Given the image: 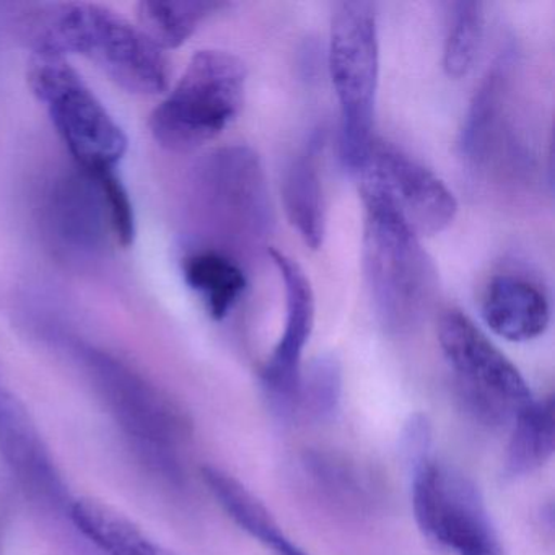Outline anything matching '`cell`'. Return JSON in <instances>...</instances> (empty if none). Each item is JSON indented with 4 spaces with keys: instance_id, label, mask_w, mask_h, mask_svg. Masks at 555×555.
Listing matches in <instances>:
<instances>
[{
    "instance_id": "7402d4cb",
    "label": "cell",
    "mask_w": 555,
    "mask_h": 555,
    "mask_svg": "<svg viewBox=\"0 0 555 555\" xmlns=\"http://www.w3.org/2000/svg\"><path fill=\"white\" fill-rule=\"evenodd\" d=\"M229 8L225 2L154 0L138 8V27L158 50H177L193 37L201 24Z\"/></svg>"
},
{
    "instance_id": "ffe728a7",
    "label": "cell",
    "mask_w": 555,
    "mask_h": 555,
    "mask_svg": "<svg viewBox=\"0 0 555 555\" xmlns=\"http://www.w3.org/2000/svg\"><path fill=\"white\" fill-rule=\"evenodd\" d=\"M183 274L188 287L216 321L225 320L246 291V275L240 261L216 249L204 248L188 256Z\"/></svg>"
},
{
    "instance_id": "7c38bea8",
    "label": "cell",
    "mask_w": 555,
    "mask_h": 555,
    "mask_svg": "<svg viewBox=\"0 0 555 555\" xmlns=\"http://www.w3.org/2000/svg\"><path fill=\"white\" fill-rule=\"evenodd\" d=\"M506 64H496L474 96L461 131V155L476 173L522 177L531 171L529 145L513 121Z\"/></svg>"
},
{
    "instance_id": "ac0fdd59",
    "label": "cell",
    "mask_w": 555,
    "mask_h": 555,
    "mask_svg": "<svg viewBox=\"0 0 555 555\" xmlns=\"http://www.w3.org/2000/svg\"><path fill=\"white\" fill-rule=\"evenodd\" d=\"M70 525L102 555H175L125 513L92 496L74 499Z\"/></svg>"
},
{
    "instance_id": "4fadbf2b",
    "label": "cell",
    "mask_w": 555,
    "mask_h": 555,
    "mask_svg": "<svg viewBox=\"0 0 555 555\" xmlns=\"http://www.w3.org/2000/svg\"><path fill=\"white\" fill-rule=\"evenodd\" d=\"M284 282L285 324L281 339L261 370V388L272 414L295 418L304 353L314 326V294L301 266L278 249H268Z\"/></svg>"
},
{
    "instance_id": "6da1fadb",
    "label": "cell",
    "mask_w": 555,
    "mask_h": 555,
    "mask_svg": "<svg viewBox=\"0 0 555 555\" xmlns=\"http://www.w3.org/2000/svg\"><path fill=\"white\" fill-rule=\"evenodd\" d=\"M24 28L37 56L86 57L134 95L167 90L170 73L164 51L109 8L86 2L35 5Z\"/></svg>"
},
{
    "instance_id": "8fae6325",
    "label": "cell",
    "mask_w": 555,
    "mask_h": 555,
    "mask_svg": "<svg viewBox=\"0 0 555 555\" xmlns=\"http://www.w3.org/2000/svg\"><path fill=\"white\" fill-rule=\"evenodd\" d=\"M0 456L40 512L70 525L74 499L60 466L27 405L5 388H0Z\"/></svg>"
},
{
    "instance_id": "9a60e30c",
    "label": "cell",
    "mask_w": 555,
    "mask_h": 555,
    "mask_svg": "<svg viewBox=\"0 0 555 555\" xmlns=\"http://www.w3.org/2000/svg\"><path fill=\"white\" fill-rule=\"evenodd\" d=\"M483 321L509 343H528L545 333L551 304L541 287L522 275H495L482 297Z\"/></svg>"
},
{
    "instance_id": "2e32d148",
    "label": "cell",
    "mask_w": 555,
    "mask_h": 555,
    "mask_svg": "<svg viewBox=\"0 0 555 555\" xmlns=\"http://www.w3.org/2000/svg\"><path fill=\"white\" fill-rule=\"evenodd\" d=\"M323 147V132H313L292 162L282 184V199L288 220L311 249L323 245L326 232V207L320 170Z\"/></svg>"
},
{
    "instance_id": "3957f363",
    "label": "cell",
    "mask_w": 555,
    "mask_h": 555,
    "mask_svg": "<svg viewBox=\"0 0 555 555\" xmlns=\"http://www.w3.org/2000/svg\"><path fill=\"white\" fill-rule=\"evenodd\" d=\"M363 225V271L376 320L386 333L402 336L417 330L434 307L437 269L421 236L389 206L388 201L360 183Z\"/></svg>"
},
{
    "instance_id": "8992f818",
    "label": "cell",
    "mask_w": 555,
    "mask_h": 555,
    "mask_svg": "<svg viewBox=\"0 0 555 555\" xmlns=\"http://www.w3.org/2000/svg\"><path fill=\"white\" fill-rule=\"evenodd\" d=\"M330 73L340 113V155L359 175L373 141L379 80L378 22L375 5L347 0L334 9Z\"/></svg>"
},
{
    "instance_id": "ba28073f",
    "label": "cell",
    "mask_w": 555,
    "mask_h": 555,
    "mask_svg": "<svg viewBox=\"0 0 555 555\" xmlns=\"http://www.w3.org/2000/svg\"><path fill=\"white\" fill-rule=\"evenodd\" d=\"M437 333L457 398L476 421L490 427L513 424L534 401L519 370L463 311H444Z\"/></svg>"
},
{
    "instance_id": "cb8c5ba5",
    "label": "cell",
    "mask_w": 555,
    "mask_h": 555,
    "mask_svg": "<svg viewBox=\"0 0 555 555\" xmlns=\"http://www.w3.org/2000/svg\"><path fill=\"white\" fill-rule=\"evenodd\" d=\"M343 399V369L333 356H323L301 370L295 417L327 422L334 417Z\"/></svg>"
},
{
    "instance_id": "277c9868",
    "label": "cell",
    "mask_w": 555,
    "mask_h": 555,
    "mask_svg": "<svg viewBox=\"0 0 555 555\" xmlns=\"http://www.w3.org/2000/svg\"><path fill=\"white\" fill-rule=\"evenodd\" d=\"M245 63L235 54H194L167 99L152 112L149 128L160 147L186 154L219 138L245 103Z\"/></svg>"
},
{
    "instance_id": "7a4b0ae2",
    "label": "cell",
    "mask_w": 555,
    "mask_h": 555,
    "mask_svg": "<svg viewBox=\"0 0 555 555\" xmlns=\"http://www.w3.org/2000/svg\"><path fill=\"white\" fill-rule=\"evenodd\" d=\"M74 352L96 398L142 463L168 482L180 483L181 450L193 435L184 409L118 357L87 344H77Z\"/></svg>"
},
{
    "instance_id": "52a82bcc",
    "label": "cell",
    "mask_w": 555,
    "mask_h": 555,
    "mask_svg": "<svg viewBox=\"0 0 555 555\" xmlns=\"http://www.w3.org/2000/svg\"><path fill=\"white\" fill-rule=\"evenodd\" d=\"M28 86L83 173H112L128 152V138L82 77L56 56H35Z\"/></svg>"
},
{
    "instance_id": "44dd1931",
    "label": "cell",
    "mask_w": 555,
    "mask_h": 555,
    "mask_svg": "<svg viewBox=\"0 0 555 555\" xmlns=\"http://www.w3.org/2000/svg\"><path fill=\"white\" fill-rule=\"evenodd\" d=\"M555 450L554 398L532 401L513 422L512 437L503 460L505 479H521L541 469Z\"/></svg>"
},
{
    "instance_id": "d6986e66",
    "label": "cell",
    "mask_w": 555,
    "mask_h": 555,
    "mask_svg": "<svg viewBox=\"0 0 555 555\" xmlns=\"http://www.w3.org/2000/svg\"><path fill=\"white\" fill-rule=\"evenodd\" d=\"M301 469L318 495L336 508L363 513L376 500V486L362 466L326 451H310L301 457Z\"/></svg>"
},
{
    "instance_id": "30bf717a",
    "label": "cell",
    "mask_w": 555,
    "mask_h": 555,
    "mask_svg": "<svg viewBox=\"0 0 555 555\" xmlns=\"http://www.w3.org/2000/svg\"><path fill=\"white\" fill-rule=\"evenodd\" d=\"M359 175L360 183L378 191L421 238L443 232L456 217L450 188L388 142L373 141Z\"/></svg>"
},
{
    "instance_id": "5bb4252c",
    "label": "cell",
    "mask_w": 555,
    "mask_h": 555,
    "mask_svg": "<svg viewBox=\"0 0 555 555\" xmlns=\"http://www.w3.org/2000/svg\"><path fill=\"white\" fill-rule=\"evenodd\" d=\"M48 214L56 238L77 253L99 251L112 232L102 190L83 171L54 184Z\"/></svg>"
},
{
    "instance_id": "d4e9b609",
    "label": "cell",
    "mask_w": 555,
    "mask_h": 555,
    "mask_svg": "<svg viewBox=\"0 0 555 555\" xmlns=\"http://www.w3.org/2000/svg\"><path fill=\"white\" fill-rule=\"evenodd\" d=\"M92 177V175H90ZM102 190L106 209H108L112 233L119 245L131 246L135 238V217L128 191L115 171L92 177Z\"/></svg>"
},
{
    "instance_id": "603a6c76",
    "label": "cell",
    "mask_w": 555,
    "mask_h": 555,
    "mask_svg": "<svg viewBox=\"0 0 555 555\" xmlns=\"http://www.w3.org/2000/svg\"><path fill=\"white\" fill-rule=\"evenodd\" d=\"M486 34V5L476 0L453 2L448 12L443 69L450 79H463L473 69Z\"/></svg>"
},
{
    "instance_id": "5b68a950",
    "label": "cell",
    "mask_w": 555,
    "mask_h": 555,
    "mask_svg": "<svg viewBox=\"0 0 555 555\" xmlns=\"http://www.w3.org/2000/svg\"><path fill=\"white\" fill-rule=\"evenodd\" d=\"M197 214L216 251L235 256L266 248L274 229L271 191L261 158L243 145L220 149L197 168L194 180Z\"/></svg>"
},
{
    "instance_id": "e0dca14e",
    "label": "cell",
    "mask_w": 555,
    "mask_h": 555,
    "mask_svg": "<svg viewBox=\"0 0 555 555\" xmlns=\"http://www.w3.org/2000/svg\"><path fill=\"white\" fill-rule=\"evenodd\" d=\"M204 483L230 519L272 555H308L285 534L268 506L236 477L217 466H204Z\"/></svg>"
},
{
    "instance_id": "484cf974",
    "label": "cell",
    "mask_w": 555,
    "mask_h": 555,
    "mask_svg": "<svg viewBox=\"0 0 555 555\" xmlns=\"http://www.w3.org/2000/svg\"><path fill=\"white\" fill-rule=\"evenodd\" d=\"M431 444H434V431L427 415L412 414L405 421L404 428L399 438V454L402 463L408 467L409 474L421 467L422 464L434 460L431 456Z\"/></svg>"
},
{
    "instance_id": "9c48e42d",
    "label": "cell",
    "mask_w": 555,
    "mask_h": 555,
    "mask_svg": "<svg viewBox=\"0 0 555 555\" xmlns=\"http://www.w3.org/2000/svg\"><path fill=\"white\" fill-rule=\"evenodd\" d=\"M412 509L424 538L444 554L506 555L473 479L435 460L411 474Z\"/></svg>"
}]
</instances>
